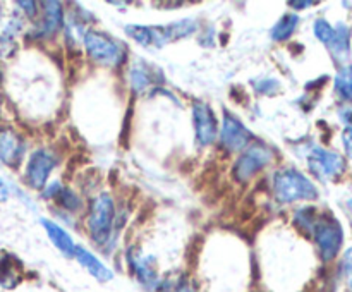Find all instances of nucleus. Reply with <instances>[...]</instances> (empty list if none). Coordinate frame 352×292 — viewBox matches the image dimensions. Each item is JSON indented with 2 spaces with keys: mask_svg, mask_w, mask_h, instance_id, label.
<instances>
[{
  "mask_svg": "<svg viewBox=\"0 0 352 292\" xmlns=\"http://www.w3.org/2000/svg\"><path fill=\"white\" fill-rule=\"evenodd\" d=\"M274 192L278 203H294L299 199H316L318 191L315 184L294 168L280 170L274 177Z\"/></svg>",
  "mask_w": 352,
  "mask_h": 292,
  "instance_id": "f257e3e1",
  "label": "nucleus"
},
{
  "mask_svg": "<svg viewBox=\"0 0 352 292\" xmlns=\"http://www.w3.org/2000/svg\"><path fill=\"white\" fill-rule=\"evenodd\" d=\"M311 234L315 237V243L323 260L330 261L339 254L344 240V232L336 216L330 215V213L316 216Z\"/></svg>",
  "mask_w": 352,
  "mask_h": 292,
  "instance_id": "f03ea898",
  "label": "nucleus"
},
{
  "mask_svg": "<svg viewBox=\"0 0 352 292\" xmlns=\"http://www.w3.org/2000/svg\"><path fill=\"white\" fill-rule=\"evenodd\" d=\"M113 216V201L107 192L96 196L91 203V212L88 216V229L91 232V237L98 244H103L109 239L110 229H112Z\"/></svg>",
  "mask_w": 352,
  "mask_h": 292,
  "instance_id": "7ed1b4c3",
  "label": "nucleus"
},
{
  "mask_svg": "<svg viewBox=\"0 0 352 292\" xmlns=\"http://www.w3.org/2000/svg\"><path fill=\"white\" fill-rule=\"evenodd\" d=\"M308 164L313 174L322 181L337 179L346 172V160L339 153L320 146L313 148Z\"/></svg>",
  "mask_w": 352,
  "mask_h": 292,
  "instance_id": "20e7f679",
  "label": "nucleus"
},
{
  "mask_svg": "<svg viewBox=\"0 0 352 292\" xmlns=\"http://www.w3.org/2000/svg\"><path fill=\"white\" fill-rule=\"evenodd\" d=\"M85 47L89 57L103 65H116L120 60V47L109 34L88 31L85 34Z\"/></svg>",
  "mask_w": 352,
  "mask_h": 292,
  "instance_id": "39448f33",
  "label": "nucleus"
},
{
  "mask_svg": "<svg viewBox=\"0 0 352 292\" xmlns=\"http://www.w3.org/2000/svg\"><path fill=\"white\" fill-rule=\"evenodd\" d=\"M272 160V151L263 144H253L246 148L234 165V177L239 182L250 181Z\"/></svg>",
  "mask_w": 352,
  "mask_h": 292,
  "instance_id": "423d86ee",
  "label": "nucleus"
},
{
  "mask_svg": "<svg viewBox=\"0 0 352 292\" xmlns=\"http://www.w3.org/2000/svg\"><path fill=\"white\" fill-rule=\"evenodd\" d=\"M54 167H55L54 155H52L48 150H45V148L36 150L33 155H31L30 161H28V167H26L28 184L34 189H43L45 182H47L48 175H50L52 168Z\"/></svg>",
  "mask_w": 352,
  "mask_h": 292,
  "instance_id": "0eeeda50",
  "label": "nucleus"
},
{
  "mask_svg": "<svg viewBox=\"0 0 352 292\" xmlns=\"http://www.w3.org/2000/svg\"><path fill=\"white\" fill-rule=\"evenodd\" d=\"M192 119H195V129H196V139L201 146L212 144L215 141L217 133V117L213 110L210 109L206 103L196 102L192 105Z\"/></svg>",
  "mask_w": 352,
  "mask_h": 292,
  "instance_id": "6e6552de",
  "label": "nucleus"
},
{
  "mask_svg": "<svg viewBox=\"0 0 352 292\" xmlns=\"http://www.w3.org/2000/svg\"><path fill=\"white\" fill-rule=\"evenodd\" d=\"M220 137H222V143L227 150L239 151V150H244V148H248L250 141L253 139V134L250 133V129H248L239 119L226 113Z\"/></svg>",
  "mask_w": 352,
  "mask_h": 292,
  "instance_id": "1a4fd4ad",
  "label": "nucleus"
},
{
  "mask_svg": "<svg viewBox=\"0 0 352 292\" xmlns=\"http://www.w3.org/2000/svg\"><path fill=\"white\" fill-rule=\"evenodd\" d=\"M24 155V143L19 134L12 129H0V160L6 165L16 167Z\"/></svg>",
  "mask_w": 352,
  "mask_h": 292,
  "instance_id": "9d476101",
  "label": "nucleus"
},
{
  "mask_svg": "<svg viewBox=\"0 0 352 292\" xmlns=\"http://www.w3.org/2000/svg\"><path fill=\"white\" fill-rule=\"evenodd\" d=\"M23 263L10 253H0V285L3 289H14L23 280Z\"/></svg>",
  "mask_w": 352,
  "mask_h": 292,
  "instance_id": "9b49d317",
  "label": "nucleus"
},
{
  "mask_svg": "<svg viewBox=\"0 0 352 292\" xmlns=\"http://www.w3.org/2000/svg\"><path fill=\"white\" fill-rule=\"evenodd\" d=\"M127 260H129L131 268L134 270V273L138 275V278H140L144 285H150V287L158 285V275L157 270H155V261L151 260V258L144 256L140 251L131 249L129 254H127Z\"/></svg>",
  "mask_w": 352,
  "mask_h": 292,
  "instance_id": "f8f14e48",
  "label": "nucleus"
},
{
  "mask_svg": "<svg viewBox=\"0 0 352 292\" xmlns=\"http://www.w3.org/2000/svg\"><path fill=\"white\" fill-rule=\"evenodd\" d=\"M74 256H76V260L79 261V265H81V267L85 268L89 275H93L96 280L109 282L113 278L112 270H110V268H107L105 265H103L102 261L95 256V254L89 253V251L85 249V247L76 246Z\"/></svg>",
  "mask_w": 352,
  "mask_h": 292,
  "instance_id": "ddd939ff",
  "label": "nucleus"
},
{
  "mask_svg": "<svg viewBox=\"0 0 352 292\" xmlns=\"http://www.w3.org/2000/svg\"><path fill=\"white\" fill-rule=\"evenodd\" d=\"M41 225L45 227L50 240L62 254H65V256H74V251H76L74 243H72L71 236H69L60 225H57V223L47 218H41Z\"/></svg>",
  "mask_w": 352,
  "mask_h": 292,
  "instance_id": "4468645a",
  "label": "nucleus"
},
{
  "mask_svg": "<svg viewBox=\"0 0 352 292\" xmlns=\"http://www.w3.org/2000/svg\"><path fill=\"white\" fill-rule=\"evenodd\" d=\"M45 19H43V30L45 33L54 34L58 27L64 23V10L58 2H45Z\"/></svg>",
  "mask_w": 352,
  "mask_h": 292,
  "instance_id": "2eb2a0df",
  "label": "nucleus"
},
{
  "mask_svg": "<svg viewBox=\"0 0 352 292\" xmlns=\"http://www.w3.org/2000/svg\"><path fill=\"white\" fill-rule=\"evenodd\" d=\"M349 27L344 26V24H339V26L336 27V33H333V38L329 43V47L332 55H336L337 58L349 54Z\"/></svg>",
  "mask_w": 352,
  "mask_h": 292,
  "instance_id": "dca6fc26",
  "label": "nucleus"
},
{
  "mask_svg": "<svg viewBox=\"0 0 352 292\" xmlns=\"http://www.w3.org/2000/svg\"><path fill=\"white\" fill-rule=\"evenodd\" d=\"M298 23L299 17L296 16V14H287V16L282 17V19L274 26V30H272V38L277 41L287 40V38L296 31Z\"/></svg>",
  "mask_w": 352,
  "mask_h": 292,
  "instance_id": "f3484780",
  "label": "nucleus"
},
{
  "mask_svg": "<svg viewBox=\"0 0 352 292\" xmlns=\"http://www.w3.org/2000/svg\"><path fill=\"white\" fill-rule=\"evenodd\" d=\"M336 89L344 100L352 102V67H342L336 76Z\"/></svg>",
  "mask_w": 352,
  "mask_h": 292,
  "instance_id": "a211bd4d",
  "label": "nucleus"
},
{
  "mask_svg": "<svg viewBox=\"0 0 352 292\" xmlns=\"http://www.w3.org/2000/svg\"><path fill=\"white\" fill-rule=\"evenodd\" d=\"M55 198L69 212H76V210L81 208V199H79V196L67 188H60V191H58V194Z\"/></svg>",
  "mask_w": 352,
  "mask_h": 292,
  "instance_id": "6ab92c4d",
  "label": "nucleus"
},
{
  "mask_svg": "<svg viewBox=\"0 0 352 292\" xmlns=\"http://www.w3.org/2000/svg\"><path fill=\"white\" fill-rule=\"evenodd\" d=\"M131 85H133L134 91L141 93L148 88V85L151 82L150 74L146 72L144 67H133L131 69Z\"/></svg>",
  "mask_w": 352,
  "mask_h": 292,
  "instance_id": "aec40b11",
  "label": "nucleus"
},
{
  "mask_svg": "<svg viewBox=\"0 0 352 292\" xmlns=\"http://www.w3.org/2000/svg\"><path fill=\"white\" fill-rule=\"evenodd\" d=\"M333 33H336V27L330 26L325 19H318L315 23V34L322 43L329 45L330 41H332Z\"/></svg>",
  "mask_w": 352,
  "mask_h": 292,
  "instance_id": "412c9836",
  "label": "nucleus"
},
{
  "mask_svg": "<svg viewBox=\"0 0 352 292\" xmlns=\"http://www.w3.org/2000/svg\"><path fill=\"white\" fill-rule=\"evenodd\" d=\"M342 268H344V275H346L347 284L352 287V247H349V249L346 251V254H344Z\"/></svg>",
  "mask_w": 352,
  "mask_h": 292,
  "instance_id": "4be33fe9",
  "label": "nucleus"
},
{
  "mask_svg": "<svg viewBox=\"0 0 352 292\" xmlns=\"http://www.w3.org/2000/svg\"><path fill=\"white\" fill-rule=\"evenodd\" d=\"M342 141H344V146H346L347 151V157L352 158V127H346L342 133Z\"/></svg>",
  "mask_w": 352,
  "mask_h": 292,
  "instance_id": "5701e85b",
  "label": "nucleus"
},
{
  "mask_svg": "<svg viewBox=\"0 0 352 292\" xmlns=\"http://www.w3.org/2000/svg\"><path fill=\"white\" fill-rule=\"evenodd\" d=\"M9 196H10L9 184H7V182L0 177V203H6L7 199H9Z\"/></svg>",
  "mask_w": 352,
  "mask_h": 292,
  "instance_id": "b1692460",
  "label": "nucleus"
},
{
  "mask_svg": "<svg viewBox=\"0 0 352 292\" xmlns=\"http://www.w3.org/2000/svg\"><path fill=\"white\" fill-rule=\"evenodd\" d=\"M256 86H258V89H260L261 93H272L270 89L274 88V86H275V88H277V86H278V82H277V81H272V79H267V81H261V82H258Z\"/></svg>",
  "mask_w": 352,
  "mask_h": 292,
  "instance_id": "393cba45",
  "label": "nucleus"
},
{
  "mask_svg": "<svg viewBox=\"0 0 352 292\" xmlns=\"http://www.w3.org/2000/svg\"><path fill=\"white\" fill-rule=\"evenodd\" d=\"M174 292H196L192 284H189V280H181L174 287Z\"/></svg>",
  "mask_w": 352,
  "mask_h": 292,
  "instance_id": "a878e982",
  "label": "nucleus"
},
{
  "mask_svg": "<svg viewBox=\"0 0 352 292\" xmlns=\"http://www.w3.org/2000/svg\"><path fill=\"white\" fill-rule=\"evenodd\" d=\"M19 5L24 7V10L28 12V16H34V12H36V9H34V7H36V3L34 2H19Z\"/></svg>",
  "mask_w": 352,
  "mask_h": 292,
  "instance_id": "bb28decb",
  "label": "nucleus"
},
{
  "mask_svg": "<svg viewBox=\"0 0 352 292\" xmlns=\"http://www.w3.org/2000/svg\"><path fill=\"white\" fill-rule=\"evenodd\" d=\"M289 5L291 7H296V9H305V7H311V5H315V2H291L289 3Z\"/></svg>",
  "mask_w": 352,
  "mask_h": 292,
  "instance_id": "cd10ccee",
  "label": "nucleus"
},
{
  "mask_svg": "<svg viewBox=\"0 0 352 292\" xmlns=\"http://www.w3.org/2000/svg\"><path fill=\"white\" fill-rule=\"evenodd\" d=\"M347 205H349V208L352 210V199H349V203H347Z\"/></svg>",
  "mask_w": 352,
  "mask_h": 292,
  "instance_id": "c85d7f7f",
  "label": "nucleus"
},
{
  "mask_svg": "<svg viewBox=\"0 0 352 292\" xmlns=\"http://www.w3.org/2000/svg\"><path fill=\"white\" fill-rule=\"evenodd\" d=\"M351 127H352V113H351Z\"/></svg>",
  "mask_w": 352,
  "mask_h": 292,
  "instance_id": "c756f323",
  "label": "nucleus"
}]
</instances>
